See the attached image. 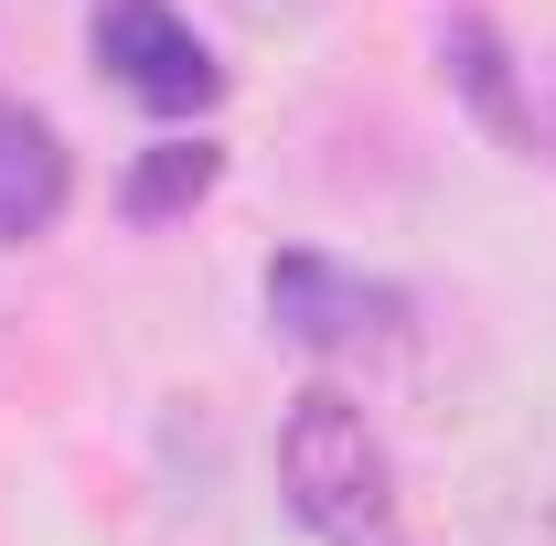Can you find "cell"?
Returning <instances> with one entry per match:
<instances>
[{
	"label": "cell",
	"mask_w": 556,
	"mask_h": 546,
	"mask_svg": "<svg viewBox=\"0 0 556 546\" xmlns=\"http://www.w3.org/2000/svg\"><path fill=\"white\" fill-rule=\"evenodd\" d=\"M278 493L321 546H396V525H407L396 450L343 386H300L278 408Z\"/></svg>",
	"instance_id": "obj_1"
},
{
	"label": "cell",
	"mask_w": 556,
	"mask_h": 546,
	"mask_svg": "<svg viewBox=\"0 0 556 546\" xmlns=\"http://www.w3.org/2000/svg\"><path fill=\"white\" fill-rule=\"evenodd\" d=\"M86 54H97V75H108L118 97H139L150 119H204L214 97H225V65L204 54V33H193L172 0H97Z\"/></svg>",
	"instance_id": "obj_2"
},
{
	"label": "cell",
	"mask_w": 556,
	"mask_h": 546,
	"mask_svg": "<svg viewBox=\"0 0 556 546\" xmlns=\"http://www.w3.org/2000/svg\"><path fill=\"white\" fill-rule=\"evenodd\" d=\"M268 322L300 353H375V343L407 333V300L386 278H364L353 258H321V247H289L268 258Z\"/></svg>",
	"instance_id": "obj_3"
},
{
	"label": "cell",
	"mask_w": 556,
	"mask_h": 546,
	"mask_svg": "<svg viewBox=\"0 0 556 546\" xmlns=\"http://www.w3.org/2000/svg\"><path fill=\"white\" fill-rule=\"evenodd\" d=\"M75 204V161H65V129L22 97H0V247H33L54 236Z\"/></svg>",
	"instance_id": "obj_4"
},
{
	"label": "cell",
	"mask_w": 556,
	"mask_h": 546,
	"mask_svg": "<svg viewBox=\"0 0 556 546\" xmlns=\"http://www.w3.org/2000/svg\"><path fill=\"white\" fill-rule=\"evenodd\" d=\"M482 546H556V429H525L482 482H471Z\"/></svg>",
	"instance_id": "obj_5"
},
{
	"label": "cell",
	"mask_w": 556,
	"mask_h": 546,
	"mask_svg": "<svg viewBox=\"0 0 556 546\" xmlns=\"http://www.w3.org/2000/svg\"><path fill=\"white\" fill-rule=\"evenodd\" d=\"M214 172H225V161H214V139H161V150L139 161V183H129V214H150V225H161V214L204 204Z\"/></svg>",
	"instance_id": "obj_6"
},
{
	"label": "cell",
	"mask_w": 556,
	"mask_h": 546,
	"mask_svg": "<svg viewBox=\"0 0 556 546\" xmlns=\"http://www.w3.org/2000/svg\"><path fill=\"white\" fill-rule=\"evenodd\" d=\"M225 22H247V33H289V22H311L321 0H214Z\"/></svg>",
	"instance_id": "obj_7"
}]
</instances>
